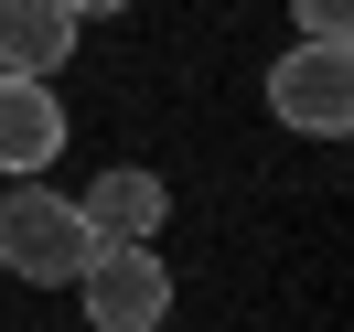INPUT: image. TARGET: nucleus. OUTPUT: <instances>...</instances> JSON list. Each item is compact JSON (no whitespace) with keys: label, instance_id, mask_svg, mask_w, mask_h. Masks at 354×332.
<instances>
[{"label":"nucleus","instance_id":"obj_1","mask_svg":"<svg viewBox=\"0 0 354 332\" xmlns=\"http://www.w3.org/2000/svg\"><path fill=\"white\" fill-rule=\"evenodd\" d=\"M86 215H75V193H44V182H0V268L32 289H75V268H86Z\"/></svg>","mask_w":354,"mask_h":332},{"label":"nucleus","instance_id":"obj_2","mask_svg":"<svg viewBox=\"0 0 354 332\" xmlns=\"http://www.w3.org/2000/svg\"><path fill=\"white\" fill-rule=\"evenodd\" d=\"M75 300H86L97 332H161L172 322V268H161L151 246H86Z\"/></svg>","mask_w":354,"mask_h":332},{"label":"nucleus","instance_id":"obj_3","mask_svg":"<svg viewBox=\"0 0 354 332\" xmlns=\"http://www.w3.org/2000/svg\"><path fill=\"white\" fill-rule=\"evenodd\" d=\"M268 118L279 129H311V139H344L354 129V54L344 43H290L268 65Z\"/></svg>","mask_w":354,"mask_h":332},{"label":"nucleus","instance_id":"obj_4","mask_svg":"<svg viewBox=\"0 0 354 332\" xmlns=\"http://www.w3.org/2000/svg\"><path fill=\"white\" fill-rule=\"evenodd\" d=\"M75 215H86V236H97V246H151L161 225H172V193H161V172L118 161V172H97L86 193H75Z\"/></svg>","mask_w":354,"mask_h":332},{"label":"nucleus","instance_id":"obj_5","mask_svg":"<svg viewBox=\"0 0 354 332\" xmlns=\"http://www.w3.org/2000/svg\"><path fill=\"white\" fill-rule=\"evenodd\" d=\"M54 150H65L54 86H44V75H0V172L32 182V172H54Z\"/></svg>","mask_w":354,"mask_h":332},{"label":"nucleus","instance_id":"obj_6","mask_svg":"<svg viewBox=\"0 0 354 332\" xmlns=\"http://www.w3.org/2000/svg\"><path fill=\"white\" fill-rule=\"evenodd\" d=\"M75 32L86 22H75L65 0H0V75H44L54 86L75 65Z\"/></svg>","mask_w":354,"mask_h":332},{"label":"nucleus","instance_id":"obj_7","mask_svg":"<svg viewBox=\"0 0 354 332\" xmlns=\"http://www.w3.org/2000/svg\"><path fill=\"white\" fill-rule=\"evenodd\" d=\"M301 11V43H344L354 32V0H290Z\"/></svg>","mask_w":354,"mask_h":332},{"label":"nucleus","instance_id":"obj_8","mask_svg":"<svg viewBox=\"0 0 354 332\" xmlns=\"http://www.w3.org/2000/svg\"><path fill=\"white\" fill-rule=\"evenodd\" d=\"M65 11H75V22H108V11H129V0H65Z\"/></svg>","mask_w":354,"mask_h":332}]
</instances>
